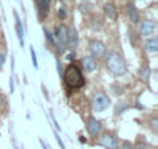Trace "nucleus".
Returning <instances> with one entry per match:
<instances>
[{"label": "nucleus", "mask_w": 158, "mask_h": 149, "mask_svg": "<svg viewBox=\"0 0 158 149\" xmlns=\"http://www.w3.org/2000/svg\"><path fill=\"white\" fill-rule=\"evenodd\" d=\"M62 76H64L67 86L71 87V89H81V87H84V84H85V79H84V76H82V71L79 70L76 65L67 67V70L62 73Z\"/></svg>", "instance_id": "f257e3e1"}, {"label": "nucleus", "mask_w": 158, "mask_h": 149, "mask_svg": "<svg viewBox=\"0 0 158 149\" xmlns=\"http://www.w3.org/2000/svg\"><path fill=\"white\" fill-rule=\"evenodd\" d=\"M106 65L115 76H123V74H126V71H127V65H126L124 59L116 51H109Z\"/></svg>", "instance_id": "f03ea898"}, {"label": "nucleus", "mask_w": 158, "mask_h": 149, "mask_svg": "<svg viewBox=\"0 0 158 149\" xmlns=\"http://www.w3.org/2000/svg\"><path fill=\"white\" fill-rule=\"evenodd\" d=\"M110 106V100L104 95V93H98L95 95V98L92 100V107L95 112H102Z\"/></svg>", "instance_id": "7ed1b4c3"}, {"label": "nucleus", "mask_w": 158, "mask_h": 149, "mask_svg": "<svg viewBox=\"0 0 158 149\" xmlns=\"http://www.w3.org/2000/svg\"><path fill=\"white\" fill-rule=\"evenodd\" d=\"M56 39H57V45H59V51H65V47L68 45V36H67V27L65 25H59L56 27Z\"/></svg>", "instance_id": "20e7f679"}, {"label": "nucleus", "mask_w": 158, "mask_h": 149, "mask_svg": "<svg viewBox=\"0 0 158 149\" xmlns=\"http://www.w3.org/2000/svg\"><path fill=\"white\" fill-rule=\"evenodd\" d=\"M89 48H90V51H92V54H93V57H102L104 54H106V45L101 42V40H92L90 42V45H89Z\"/></svg>", "instance_id": "39448f33"}, {"label": "nucleus", "mask_w": 158, "mask_h": 149, "mask_svg": "<svg viewBox=\"0 0 158 149\" xmlns=\"http://www.w3.org/2000/svg\"><path fill=\"white\" fill-rule=\"evenodd\" d=\"M101 144L106 147V149H116L118 147V140L115 135L112 134H104L101 137Z\"/></svg>", "instance_id": "423d86ee"}, {"label": "nucleus", "mask_w": 158, "mask_h": 149, "mask_svg": "<svg viewBox=\"0 0 158 149\" xmlns=\"http://www.w3.org/2000/svg\"><path fill=\"white\" fill-rule=\"evenodd\" d=\"M50 2L51 0H37V11H39V19L44 20L48 14L50 10Z\"/></svg>", "instance_id": "0eeeda50"}, {"label": "nucleus", "mask_w": 158, "mask_h": 149, "mask_svg": "<svg viewBox=\"0 0 158 149\" xmlns=\"http://www.w3.org/2000/svg\"><path fill=\"white\" fill-rule=\"evenodd\" d=\"M155 30H156V25H155L152 20H144V22L141 23V27H139L141 36H150Z\"/></svg>", "instance_id": "6e6552de"}, {"label": "nucleus", "mask_w": 158, "mask_h": 149, "mask_svg": "<svg viewBox=\"0 0 158 149\" xmlns=\"http://www.w3.org/2000/svg\"><path fill=\"white\" fill-rule=\"evenodd\" d=\"M87 130H89L90 135L96 137V135L101 132V123H99L96 118H90V120L87 121Z\"/></svg>", "instance_id": "1a4fd4ad"}, {"label": "nucleus", "mask_w": 158, "mask_h": 149, "mask_svg": "<svg viewBox=\"0 0 158 149\" xmlns=\"http://www.w3.org/2000/svg\"><path fill=\"white\" fill-rule=\"evenodd\" d=\"M81 64H82V67H84V70H85V71H93V70H96V67H98L96 59H95V57H92V56L82 57Z\"/></svg>", "instance_id": "9d476101"}, {"label": "nucleus", "mask_w": 158, "mask_h": 149, "mask_svg": "<svg viewBox=\"0 0 158 149\" xmlns=\"http://www.w3.org/2000/svg\"><path fill=\"white\" fill-rule=\"evenodd\" d=\"M67 36H68V45L71 48H76V45H77V31H76V28L70 27L67 30Z\"/></svg>", "instance_id": "9b49d317"}, {"label": "nucleus", "mask_w": 158, "mask_h": 149, "mask_svg": "<svg viewBox=\"0 0 158 149\" xmlns=\"http://www.w3.org/2000/svg\"><path fill=\"white\" fill-rule=\"evenodd\" d=\"M14 22H16V31H17V37H19V42L20 45L23 47V28H22V22L17 16V13H14Z\"/></svg>", "instance_id": "f8f14e48"}, {"label": "nucleus", "mask_w": 158, "mask_h": 149, "mask_svg": "<svg viewBox=\"0 0 158 149\" xmlns=\"http://www.w3.org/2000/svg\"><path fill=\"white\" fill-rule=\"evenodd\" d=\"M139 79L143 81V83H147L149 81V78H150V67L147 65V64H144L141 68H139Z\"/></svg>", "instance_id": "ddd939ff"}, {"label": "nucleus", "mask_w": 158, "mask_h": 149, "mask_svg": "<svg viewBox=\"0 0 158 149\" xmlns=\"http://www.w3.org/2000/svg\"><path fill=\"white\" fill-rule=\"evenodd\" d=\"M104 13H106V16L109 17V19H116V8H115V5L113 3H106L104 5Z\"/></svg>", "instance_id": "4468645a"}, {"label": "nucleus", "mask_w": 158, "mask_h": 149, "mask_svg": "<svg viewBox=\"0 0 158 149\" xmlns=\"http://www.w3.org/2000/svg\"><path fill=\"white\" fill-rule=\"evenodd\" d=\"M127 14H129V19H130L132 22H135V23H136V22L139 20V14H138V10H136V8H135V6H133L132 3H130V5L127 6Z\"/></svg>", "instance_id": "2eb2a0df"}, {"label": "nucleus", "mask_w": 158, "mask_h": 149, "mask_svg": "<svg viewBox=\"0 0 158 149\" xmlns=\"http://www.w3.org/2000/svg\"><path fill=\"white\" fill-rule=\"evenodd\" d=\"M146 48L150 51V53H155L158 50V37H149L146 40Z\"/></svg>", "instance_id": "dca6fc26"}, {"label": "nucleus", "mask_w": 158, "mask_h": 149, "mask_svg": "<svg viewBox=\"0 0 158 149\" xmlns=\"http://www.w3.org/2000/svg\"><path fill=\"white\" fill-rule=\"evenodd\" d=\"M31 59H33L34 68H37V56H36V53H34V48H31Z\"/></svg>", "instance_id": "f3484780"}, {"label": "nucleus", "mask_w": 158, "mask_h": 149, "mask_svg": "<svg viewBox=\"0 0 158 149\" xmlns=\"http://www.w3.org/2000/svg\"><path fill=\"white\" fill-rule=\"evenodd\" d=\"M45 36H47V39H48V42H50V44H54V37L51 36V33H50L48 30H45Z\"/></svg>", "instance_id": "a211bd4d"}, {"label": "nucleus", "mask_w": 158, "mask_h": 149, "mask_svg": "<svg viewBox=\"0 0 158 149\" xmlns=\"http://www.w3.org/2000/svg\"><path fill=\"white\" fill-rule=\"evenodd\" d=\"M121 149H133V144L129 143V141H124V143L121 144Z\"/></svg>", "instance_id": "6ab92c4d"}, {"label": "nucleus", "mask_w": 158, "mask_h": 149, "mask_svg": "<svg viewBox=\"0 0 158 149\" xmlns=\"http://www.w3.org/2000/svg\"><path fill=\"white\" fill-rule=\"evenodd\" d=\"M57 16H59L60 19H65V17H67V14H65V10H59V11H57Z\"/></svg>", "instance_id": "aec40b11"}, {"label": "nucleus", "mask_w": 158, "mask_h": 149, "mask_svg": "<svg viewBox=\"0 0 158 149\" xmlns=\"http://www.w3.org/2000/svg\"><path fill=\"white\" fill-rule=\"evenodd\" d=\"M3 62H5V53H0V67L3 65Z\"/></svg>", "instance_id": "412c9836"}, {"label": "nucleus", "mask_w": 158, "mask_h": 149, "mask_svg": "<svg viewBox=\"0 0 158 149\" xmlns=\"http://www.w3.org/2000/svg\"><path fill=\"white\" fill-rule=\"evenodd\" d=\"M57 71H59V74H62V65H60L59 61H57Z\"/></svg>", "instance_id": "4be33fe9"}, {"label": "nucleus", "mask_w": 158, "mask_h": 149, "mask_svg": "<svg viewBox=\"0 0 158 149\" xmlns=\"http://www.w3.org/2000/svg\"><path fill=\"white\" fill-rule=\"evenodd\" d=\"M2 100H3V96H2V93H0V104H2Z\"/></svg>", "instance_id": "5701e85b"}, {"label": "nucleus", "mask_w": 158, "mask_h": 149, "mask_svg": "<svg viewBox=\"0 0 158 149\" xmlns=\"http://www.w3.org/2000/svg\"><path fill=\"white\" fill-rule=\"evenodd\" d=\"M62 2H65V0H62Z\"/></svg>", "instance_id": "b1692460"}]
</instances>
